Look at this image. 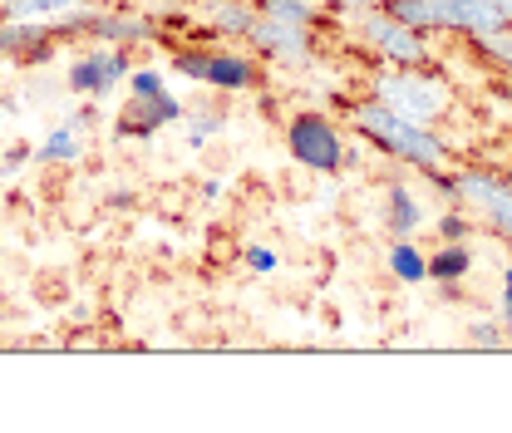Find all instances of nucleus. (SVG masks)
<instances>
[{
	"label": "nucleus",
	"instance_id": "b1692460",
	"mask_svg": "<svg viewBox=\"0 0 512 433\" xmlns=\"http://www.w3.org/2000/svg\"><path fill=\"white\" fill-rule=\"evenodd\" d=\"M498 315H503V320L512 315V266L503 271V296H498Z\"/></svg>",
	"mask_w": 512,
	"mask_h": 433
},
{
	"label": "nucleus",
	"instance_id": "393cba45",
	"mask_svg": "<svg viewBox=\"0 0 512 433\" xmlns=\"http://www.w3.org/2000/svg\"><path fill=\"white\" fill-rule=\"evenodd\" d=\"M227 187H222V178H202V197H222Z\"/></svg>",
	"mask_w": 512,
	"mask_h": 433
},
{
	"label": "nucleus",
	"instance_id": "f8f14e48",
	"mask_svg": "<svg viewBox=\"0 0 512 433\" xmlns=\"http://www.w3.org/2000/svg\"><path fill=\"white\" fill-rule=\"evenodd\" d=\"M79 158H84V128L64 114L60 124L35 143V168H69Z\"/></svg>",
	"mask_w": 512,
	"mask_h": 433
},
{
	"label": "nucleus",
	"instance_id": "4468645a",
	"mask_svg": "<svg viewBox=\"0 0 512 433\" xmlns=\"http://www.w3.org/2000/svg\"><path fill=\"white\" fill-rule=\"evenodd\" d=\"M384 266H389V276H394V281H404V286L429 281V256L414 247V237H394V242L384 247Z\"/></svg>",
	"mask_w": 512,
	"mask_h": 433
},
{
	"label": "nucleus",
	"instance_id": "5701e85b",
	"mask_svg": "<svg viewBox=\"0 0 512 433\" xmlns=\"http://www.w3.org/2000/svg\"><path fill=\"white\" fill-rule=\"evenodd\" d=\"M439 232H444V242H468V212H463L458 202L439 217Z\"/></svg>",
	"mask_w": 512,
	"mask_h": 433
},
{
	"label": "nucleus",
	"instance_id": "f03ea898",
	"mask_svg": "<svg viewBox=\"0 0 512 433\" xmlns=\"http://www.w3.org/2000/svg\"><path fill=\"white\" fill-rule=\"evenodd\" d=\"M370 94L380 99L384 109H394V114H404V119H414V124H439L448 119V109H453V84H448L444 74L434 69V64H419V69H384L370 79Z\"/></svg>",
	"mask_w": 512,
	"mask_h": 433
},
{
	"label": "nucleus",
	"instance_id": "cd10ccee",
	"mask_svg": "<svg viewBox=\"0 0 512 433\" xmlns=\"http://www.w3.org/2000/svg\"><path fill=\"white\" fill-rule=\"evenodd\" d=\"M498 94H503V99H512V74L503 79V84H498Z\"/></svg>",
	"mask_w": 512,
	"mask_h": 433
},
{
	"label": "nucleus",
	"instance_id": "bb28decb",
	"mask_svg": "<svg viewBox=\"0 0 512 433\" xmlns=\"http://www.w3.org/2000/svg\"><path fill=\"white\" fill-rule=\"evenodd\" d=\"M498 5V15H503V25H512V0H493Z\"/></svg>",
	"mask_w": 512,
	"mask_h": 433
},
{
	"label": "nucleus",
	"instance_id": "c756f323",
	"mask_svg": "<svg viewBox=\"0 0 512 433\" xmlns=\"http://www.w3.org/2000/svg\"><path fill=\"white\" fill-rule=\"evenodd\" d=\"M508 345H512V315H508Z\"/></svg>",
	"mask_w": 512,
	"mask_h": 433
},
{
	"label": "nucleus",
	"instance_id": "c85d7f7f",
	"mask_svg": "<svg viewBox=\"0 0 512 433\" xmlns=\"http://www.w3.org/2000/svg\"><path fill=\"white\" fill-rule=\"evenodd\" d=\"M345 5H389V0H345Z\"/></svg>",
	"mask_w": 512,
	"mask_h": 433
},
{
	"label": "nucleus",
	"instance_id": "9b49d317",
	"mask_svg": "<svg viewBox=\"0 0 512 433\" xmlns=\"http://www.w3.org/2000/svg\"><path fill=\"white\" fill-rule=\"evenodd\" d=\"M424 222H429V212H424L414 183H389V192H384V232L389 237H414Z\"/></svg>",
	"mask_w": 512,
	"mask_h": 433
},
{
	"label": "nucleus",
	"instance_id": "aec40b11",
	"mask_svg": "<svg viewBox=\"0 0 512 433\" xmlns=\"http://www.w3.org/2000/svg\"><path fill=\"white\" fill-rule=\"evenodd\" d=\"M128 94H138V99H163V94H173V89H168L163 69H133V74H128Z\"/></svg>",
	"mask_w": 512,
	"mask_h": 433
},
{
	"label": "nucleus",
	"instance_id": "412c9836",
	"mask_svg": "<svg viewBox=\"0 0 512 433\" xmlns=\"http://www.w3.org/2000/svg\"><path fill=\"white\" fill-rule=\"evenodd\" d=\"M30 163H35V148H30V143H15V148L0 153V178H15V173L30 168Z\"/></svg>",
	"mask_w": 512,
	"mask_h": 433
},
{
	"label": "nucleus",
	"instance_id": "7c9ffc66",
	"mask_svg": "<svg viewBox=\"0 0 512 433\" xmlns=\"http://www.w3.org/2000/svg\"><path fill=\"white\" fill-rule=\"evenodd\" d=\"M320 5H335V0H320Z\"/></svg>",
	"mask_w": 512,
	"mask_h": 433
},
{
	"label": "nucleus",
	"instance_id": "20e7f679",
	"mask_svg": "<svg viewBox=\"0 0 512 433\" xmlns=\"http://www.w3.org/2000/svg\"><path fill=\"white\" fill-rule=\"evenodd\" d=\"M355 25H360V40L394 69H419V64H434V45L429 35L409 30L404 20H394L384 5H355Z\"/></svg>",
	"mask_w": 512,
	"mask_h": 433
},
{
	"label": "nucleus",
	"instance_id": "7ed1b4c3",
	"mask_svg": "<svg viewBox=\"0 0 512 433\" xmlns=\"http://www.w3.org/2000/svg\"><path fill=\"white\" fill-rule=\"evenodd\" d=\"M286 153L320 178H340L355 158H350V143H345V128L335 114H320V109H296L286 119Z\"/></svg>",
	"mask_w": 512,
	"mask_h": 433
},
{
	"label": "nucleus",
	"instance_id": "9d476101",
	"mask_svg": "<svg viewBox=\"0 0 512 433\" xmlns=\"http://www.w3.org/2000/svg\"><path fill=\"white\" fill-rule=\"evenodd\" d=\"M202 20L212 40H242L252 35L256 25V0H202Z\"/></svg>",
	"mask_w": 512,
	"mask_h": 433
},
{
	"label": "nucleus",
	"instance_id": "2eb2a0df",
	"mask_svg": "<svg viewBox=\"0 0 512 433\" xmlns=\"http://www.w3.org/2000/svg\"><path fill=\"white\" fill-rule=\"evenodd\" d=\"M256 10H261V15H271V20H286V25L316 30V35L330 25V15L320 10V0H256Z\"/></svg>",
	"mask_w": 512,
	"mask_h": 433
},
{
	"label": "nucleus",
	"instance_id": "39448f33",
	"mask_svg": "<svg viewBox=\"0 0 512 433\" xmlns=\"http://www.w3.org/2000/svg\"><path fill=\"white\" fill-rule=\"evenodd\" d=\"M453 197L478 227L512 242V178L493 173V168H463V173H453Z\"/></svg>",
	"mask_w": 512,
	"mask_h": 433
},
{
	"label": "nucleus",
	"instance_id": "2f4dec72",
	"mask_svg": "<svg viewBox=\"0 0 512 433\" xmlns=\"http://www.w3.org/2000/svg\"><path fill=\"white\" fill-rule=\"evenodd\" d=\"M0 153H5V143H0Z\"/></svg>",
	"mask_w": 512,
	"mask_h": 433
},
{
	"label": "nucleus",
	"instance_id": "1a4fd4ad",
	"mask_svg": "<svg viewBox=\"0 0 512 433\" xmlns=\"http://www.w3.org/2000/svg\"><path fill=\"white\" fill-rule=\"evenodd\" d=\"M266 84V69L256 55L247 50H227V45H212L207 40V64H202V89H217V94H252Z\"/></svg>",
	"mask_w": 512,
	"mask_h": 433
},
{
	"label": "nucleus",
	"instance_id": "dca6fc26",
	"mask_svg": "<svg viewBox=\"0 0 512 433\" xmlns=\"http://www.w3.org/2000/svg\"><path fill=\"white\" fill-rule=\"evenodd\" d=\"M183 133H188V148H207L212 138H222V133H227V109H222V104H212V99L192 104L188 119H183Z\"/></svg>",
	"mask_w": 512,
	"mask_h": 433
},
{
	"label": "nucleus",
	"instance_id": "0eeeda50",
	"mask_svg": "<svg viewBox=\"0 0 512 433\" xmlns=\"http://www.w3.org/2000/svg\"><path fill=\"white\" fill-rule=\"evenodd\" d=\"M252 55L261 64H281V69H311L320 60V35L316 30H301V25H286V20H271L256 10V25L247 35Z\"/></svg>",
	"mask_w": 512,
	"mask_h": 433
},
{
	"label": "nucleus",
	"instance_id": "a878e982",
	"mask_svg": "<svg viewBox=\"0 0 512 433\" xmlns=\"http://www.w3.org/2000/svg\"><path fill=\"white\" fill-rule=\"evenodd\" d=\"M15 109H20V99H15V94H5V99H0V119H5V114H15Z\"/></svg>",
	"mask_w": 512,
	"mask_h": 433
},
{
	"label": "nucleus",
	"instance_id": "a211bd4d",
	"mask_svg": "<svg viewBox=\"0 0 512 433\" xmlns=\"http://www.w3.org/2000/svg\"><path fill=\"white\" fill-rule=\"evenodd\" d=\"M473 50L488 64H498L503 74H512V25H498L488 35H473Z\"/></svg>",
	"mask_w": 512,
	"mask_h": 433
},
{
	"label": "nucleus",
	"instance_id": "ddd939ff",
	"mask_svg": "<svg viewBox=\"0 0 512 433\" xmlns=\"http://www.w3.org/2000/svg\"><path fill=\"white\" fill-rule=\"evenodd\" d=\"M104 0H0V15L5 20H64V15H79V10H94Z\"/></svg>",
	"mask_w": 512,
	"mask_h": 433
},
{
	"label": "nucleus",
	"instance_id": "6ab92c4d",
	"mask_svg": "<svg viewBox=\"0 0 512 433\" xmlns=\"http://www.w3.org/2000/svg\"><path fill=\"white\" fill-rule=\"evenodd\" d=\"M468 345H478V350H512L508 345V320L498 315H488V320H468Z\"/></svg>",
	"mask_w": 512,
	"mask_h": 433
},
{
	"label": "nucleus",
	"instance_id": "423d86ee",
	"mask_svg": "<svg viewBox=\"0 0 512 433\" xmlns=\"http://www.w3.org/2000/svg\"><path fill=\"white\" fill-rule=\"evenodd\" d=\"M133 74V55L128 45H99V40H84V50H74V60L64 64V89L74 99H109L119 84H128Z\"/></svg>",
	"mask_w": 512,
	"mask_h": 433
},
{
	"label": "nucleus",
	"instance_id": "4be33fe9",
	"mask_svg": "<svg viewBox=\"0 0 512 433\" xmlns=\"http://www.w3.org/2000/svg\"><path fill=\"white\" fill-rule=\"evenodd\" d=\"M242 261H247V266H252L256 276H271V271H276V266H281V256H276V251L266 247V242H252V247L242 251Z\"/></svg>",
	"mask_w": 512,
	"mask_h": 433
},
{
	"label": "nucleus",
	"instance_id": "f3484780",
	"mask_svg": "<svg viewBox=\"0 0 512 433\" xmlns=\"http://www.w3.org/2000/svg\"><path fill=\"white\" fill-rule=\"evenodd\" d=\"M473 271V247L468 242H444L439 251H429V281L439 286H453Z\"/></svg>",
	"mask_w": 512,
	"mask_h": 433
},
{
	"label": "nucleus",
	"instance_id": "6e6552de",
	"mask_svg": "<svg viewBox=\"0 0 512 433\" xmlns=\"http://www.w3.org/2000/svg\"><path fill=\"white\" fill-rule=\"evenodd\" d=\"M188 119V104L178 99V94H163V99H138V94H128V104L119 109V119H114V138L119 143H148V138H158L168 124H183Z\"/></svg>",
	"mask_w": 512,
	"mask_h": 433
},
{
	"label": "nucleus",
	"instance_id": "f257e3e1",
	"mask_svg": "<svg viewBox=\"0 0 512 433\" xmlns=\"http://www.w3.org/2000/svg\"><path fill=\"white\" fill-rule=\"evenodd\" d=\"M345 124L355 128L360 138H370L380 153H389L394 163L419 168L424 178H429V173H444L448 163H453V148H448L444 133H434L429 124H414V119H404V114H394V109H384L375 94L345 104Z\"/></svg>",
	"mask_w": 512,
	"mask_h": 433
}]
</instances>
